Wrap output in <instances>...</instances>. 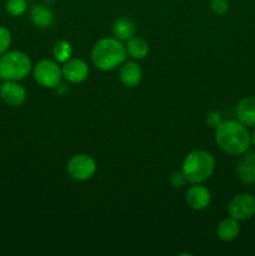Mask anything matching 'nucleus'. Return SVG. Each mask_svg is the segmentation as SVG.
I'll use <instances>...</instances> for the list:
<instances>
[{"label": "nucleus", "instance_id": "obj_1", "mask_svg": "<svg viewBox=\"0 0 255 256\" xmlns=\"http://www.w3.org/2000/svg\"><path fill=\"white\" fill-rule=\"evenodd\" d=\"M218 146L229 155H242L252 145V134L248 126L238 120H225L215 128Z\"/></svg>", "mask_w": 255, "mask_h": 256}, {"label": "nucleus", "instance_id": "obj_2", "mask_svg": "<svg viewBox=\"0 0 255 256\" xmlns=\"http://www.w3.org/2000/svg\"><path fill=\"white\" fill-rule=\"evenodd\" d=\"M125 45L116 38H104L95 42L92 50V64L102 72H112L126 59Z\"/></svg>", "mask_w": 255, "mask_h": 256}, {"label": "nucleus", "instance_id": "obj_3", "mask_svg": "<svg viewBox=\"0 0 255 256\" xmlns=\"http://www.w3.org/2000/svg\"><path fill=\"white\" fill-rule=\"evenodd\" d=\"M215 170V159L205 150H195L185 156L182 172L190 184H202L206 182Z\"/></svg>", "mask_w": 255, "mask_h": 256}, {"label": "nucleus", "instance_id": "obj_4", "mask_svg": "<svg viewBox=\"0 0 255 256\" xmlns=\"http://www.w3.org/2000/svg\"><path fill=\"white\" fill-rule=\"evenodd\" d=\"M32 64L28 54L20 50H8L0 55V78L4 82H20L32 72Z\"/></svg>", "mask_w": 255, "mask_h": 256}, {"label": "nucleus", "instance_id": "obj_5", "mask_svg": "<svg viewBox=\"0 0 255 256\" xmlns=\"http://www.w3.org/2000/svg\"><path fill=\"white\" fill-rule=\"evenodd\" d=\"M32 75L38 84L49 89L56 88L62 79V68L56 62L50 59L40 60L32 68Z\"/></svg>", "mask_w": 255, "mask_h": 256}, {"label": "nucleus", "instance_id": "obj_6", "mask_svg": "<svg viewBox=\"0 0 255 256\" xmlns=\"http://www.w3.org/2000/svg\"><path fill=\"white\" fill-rule=\"evenodd\" d=\"M96 162L88 154H76L69 159L66 172L72 179L76 182H86L96 172Z\"/></svg>", "mask_w": 255, "mask_h": 256}, {"label": "nucleus", "instance_id": "obj_7", "mask_svg": "<svg viewBox=\"0 0 255 256\" xmlns=\"http://www.w3.org/2000/svg\"><path fill=\"white\" fill-rule=\"evenodd\" d=\"M229 216L238 222L252 219L255 215V198L250 194H239L230 200L228 205Z\"/></svg>", "mask_w": 255, "mask_h": 256}, {"label": "nucleus", "instance_id": "obj_8", "mask_svg": "<svg viewBox=\"0 0 255 256\" xmlns=\"http://www.w3.org/2000/svg\"><path fill=\"white\" fill-rule=\"evenodd\" d=\"M62 78L72 84H80L85 82L89 75V66L86 62L79 58H70L62 64Z\"/></svg>", "mask_w": 255, "mask_h": 256}, {"label": "nucleus", "instance_id": "obj_9", "mask_svg": "<svg viewBox=\"0 0 255 256\" xmlns=\"http://www.w3.org/2000/svg\"><path fill=\"white\" fill-rule=\"evenodd\" d=\"M0 98L9 106H20L26 100V90L18 82L8 80L0 86Z\"/></svg>", "mask_w": 255, "mask_h": 256}, {"label": "nucleus", "instance_id": "obj_10", "mask_svg": "<svg viewBox=\"0 0 255 256\" xmlns=\"http://www.w3.org/2000/svg\"><path fill=\"white\" fill-rule=\"evenodd\" d=\"M185 200L192 210L200 212V210L206 209L210 205L212 194H210L209 189L204 185L192 184V186H190L185 194Z\"/></svg>", "mask_w": 255, "mask_h": 256}, {"label": "nucleus", "instance_id": "obj_11", "mask_svg": "<svg viewBox=\"0 0 255 256\" xmlns=\"http://www.w3.org/2000/svg\"><path fill=\"white\" fill-rule=\"evenodd\" d=\"M236 174L244 184H255V150L242 154L236 165Z\"/></svg>", "mask_w": 255, "mask_h": 256}, {"label": "nucleus", "instance_id": "obj_12", "mask_svg": "<svg viewBox=\"0 0 255 256\" xmlns=\"http://www.w3.org/2000/svg\"><path fill=\"white\" fill-rule=\"evenodd\" d=\"M142 68L135 62H124L120 65L119 79L125 86L134 88L138 86L142 82Z\"/></svg>", "mask_w": 255, "mask_h": 256}, {"label": "nucleus", "instance_id": "obj_13", "mask_svg": "<svg viewBox=\"0 0 255 256\" xmlns=\"http://www.w3.org/2000/svg\"><path fill=\"white\" fill-rule=\"evenodd\" d=\"M238 122L245 126H255V98L248 96L240 100L235 108Z\"/></svg>", "mask_w": 255, "mask_h": 256}, {"label": "nucleus", "instance_id": "obj_14", "mask_svg": "<svg viewBox=\"0 0 255 256\" xmlns=\"http://www.w3.org/2000/svg\"><path fill=\"white\" fill-rule=\"evenodd\" d=\"M240 232L239 222L234 218H228V219L222 220L218 225L216 234L222 242H232L238 238Z\"/></svg>", "mask_w": 255, "mask_h": 256}, {"label": "nucleus", "instance_id": "obj_15", "mask_svg": "<svg viewBox=\"0 0 255 256\" xmlns=\"http://www.w3.org/2000/svg\"><path fill=\"white\" fill-rule=\"evenodd\" d=\"M125 49H126V54L130 58H132V59H144L149 54V45H148V42L142 38L134 36V35L126 40Z\"/></svg>", "mask_w": 255, "mask_h": 256}, {"label": "nucleus", "instance_id": "obj_16", "mask_svg": "<svg viewBox=\"0 0 255 256\" xmlns=\"http://www.w3.org/2000/svg\"><path fill=\"white\" fill-rule=\"evenodd\" d=\"M30 19H32V24L38 28H49L52 24V10L45 5H35L30 12Z\"/></svg>", "mask_w": 255, "mask_h": 256}, {"label": "nucleus", "instance_id": "obj_17", "mask_svg": "<svg viewBox=\"0 0 255 256\" xmlns=\"http://www.w3.org/2000/svg\"><path fill=\"white\" fill-rule=\"evenodd\" d=\"M134 24H132V20L126 19V18H118L112 24V34L120 42H122V40L126 42L134 35Z\"/></svg>", "mask_w": 255, "mask_h": 256}, {"label": "nucleus", "instance_id": "obj_18", "mask_svg": "<svg viewBox=\"0 0 255 256\" xmlns=\"http://www.w3.org/2000/svg\"><path fill=\"white\" fill-rule=\"evenodd\" d=\"M72 46L66 40H59L52 46V55H54L55 60L58 62H62L64 64L65 62H68L72 58Z\"/></svg>", "mask_w": 255, "mask_h": 256}, {"label": "nucleus", "instance_id": "obj_19", "mask_svg": "<svg viewBox=\"0 0 255 256\" xmlns=\"http://www.w3.org/2000/svg\"><path fill=\"white\" fill-rule=\"evenodd\" d=\"M28 9L26 0H6L5 2V10L12 16H22Z\"/></svg>", "mask_w": 255, "mask_h": 256}, {"label": "nucleus", "instance_id": "obj_20", "mask_svg": "<svg viewBox=\"0 0 255 256\" xmlns=\"http://www.w3.org/2000/svg\"><path fill=\"white\" fill-rule=\"evenodd\" d=\"M12 45V32L9 29L0 26V55L6 52Z\"/></svg>", "mask_w": 255, "mask_h": 256}, {"label": "nucleus", "instance_id": "obj_21", "mask_svg": "<svg viewBox=\"0 0 255 256\" xmlns=\"http://www.w3.org/2000/svg\"><path fill=\"white\" fill-rule=\"evenodd\" d=\"M210 8L218 15H225L229 12V2L228 0H212Z\"/></svg>", "mask_w": 255, "mask_h": 256}, {"label": "nucleus", "instance_id": "obj_22", "mask_svg": "<svg viewBox=\"0 0 255 256\" xmlns=\"http://www.w3.org/2000/svg\"><path fill=\"white\" fill-rule=\"evenodd\" d=\"M222 122V115H220L219 112H209L206 116V119H205V122H206L208 126H210V128H216Z\"/></svg>", "mask_w": 255, "mask_h": 256}, {"label": "nucleus", "instance_id": "obj_23", "mask_svg": "<svg viewBox=\"0 0 255 256\" xmlns=\"http://www.w3.org/2000/svg\"><path fill=\"white\" fill-rule=\"evenodd\" d=\"M170 182H172V185L174 188H182V186H184L185 182H188L182 172H176L172 174V178H170Z\"/></svg>", "mask_w": 255, "mask_h": 256}, {"label": "nucleus", "instance_id": "obj_24", "mask_svg": "<svg viewBox=\"0 0 255 256\" xmlns=\"http://www.w3.org/2000/svg\"><path fill=\"white\" fill-rule=\"evenodd\" d=\"M252 144L255 145V130L252 132Z\"/></svg>", "mask_w": 255, "mask_h": 256}]
</instances>
